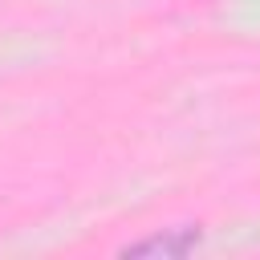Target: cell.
I'll return each instance as SVG.
<instances>
[{"instance_id":"6da1fadb","label":"cell","mask_w":260,"mask_h":260,"mask_svg":"<svg viewBox=\"0 0 260 260\" xmlns=\"http://www.w3.org/2000/svg\"><path fill=\"white\" fill-rule=\"evenodd\" d=\"M195 244H199V232H195V228H175V232H167V236L138 240V244H130L126 252H130V256H187Z\"/></svg>"}]
</instances>
